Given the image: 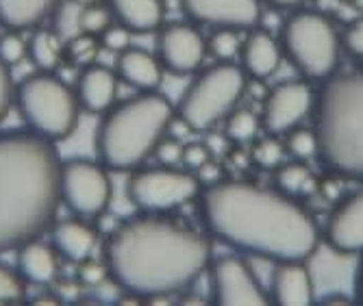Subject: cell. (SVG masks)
Segmentation results:
<instances>
[{
    "mask_svg": "<svg viewBox=\"0 0 363 306\" xmlns=\"http://www.w3.org/2000/svg\"><path fill=\"white\" fill-rule=\"evenodd\" d=\"M205 228L228 248L268 261H307L320 244L313 217L294 198L244 181L201 189Z\"/></svg>",
    "mask_w": 363,
    "mask_h": 306,
    "instance_id": "cell-1",
    "label": "cell"
},
{
    "mask_svg": "<svg viewBox=\"0 0 363 306\" xmlns=\"http://www.w3.org/2000/svg\"><path fill=\"white\" fill-rule=\"evenodd\" d=\"M211 244L203 232L146 213L120 224L107 244V271L130 295L152 300L187 291L203 276Z\"/></svg>",
    "mask_w": 363,
    "mask_h": 306,
    "instance_id": "cell-2",
    "label": "cell"
},
{
    "mask_svg": "<svg viewBox=\"0 0 363 306\" xmlns=\"http://www.w3.org/2000/svg\"><path fill=\"white\" fill-rule=\"evenodd\" d=\"M55 142L28 130L0 132V252L38 239L61 200Z\"/></svg>",
    "mask_w": 363,
    "mask_h": 306,
    "instance_id": "cell-3",
    "label": "cell"
},
{
    "mask_svg": "<svg viewBox=\"0 0 363 306\" xmlns=\"http://www.w3.org/2000/svg\"><path fill=\"white\" fill-rule=\"evenodd\" d=\"M318 159L333 174L363 183V72H333L313 100Z\"/></svg>",
    "mask_w": 363,
    "mask_h": 306,
    "instance_id": "cell-4",
    "label": "cell"
},
{
    "mask_svg": "<svg viewBox=\"0 0 363 306\" xmlns=\"http://www.w3.org/2000/svg\"><path fill=\"white\" fill-rule=\"evenodd\" d=\"M174 109L166 96L142 91L111 109L96 132L98 159L113 172H128L152 157L172 124Z\"/></svg>",
    "mask_w": 363,
    "mask_h": 306,
    "instance_id": "cell-5",
    "label": "cell"
},
{
    "mask_svg": "<svg viewBox=\"0 0 363 306\" xmlns=\"http://www.w3.org/2000/svg\"><path fill=\"white\" fill-rule=\"evenodd\" d=\"M281 50L305 81H324L337 72L342 38L318 11L291 13L281 30Z\"/></svg>",
    "mask_w": 363,
    "mask_h": 306,
    "instance_id": "cell-6",
    "label": "cell"
},
{
    "mask_svg": "<svg viewBox=\"0 0 363 306\" xmlns=\"http://www.w3.org/2000/svg\"><path fill=\"white\" fill-rule=\"evenodd\" d=\"M18 109L33 132L50 142L70 137L79 124V98L77 94L48 70L26 76L18 89Z\"/></svg>",
    "mask_w": 363,
    "mask_h": 306,
    "instance_id": "cell-7",
    "label": "cell"
},
{
    "mask_svg": "<svg viewBox=\"0 0 363 306\" xmlns=\"http://www.w3.org/2000/svg\"><path fill=\"white\" fill-rule=\"evenodd\" d=\"M246 89L242 65L220 61L198 74L179 102V120L189 130H209L238 107Z\"/></svg>",
    "mask_w": 363,
    "mask_h": 306,
    "instance_id": "cell-8",
    "label": "cell"
},
{
    "mask_svg": "<svg viewBox=\"0 0 363 306\" xmlns=\"http://www.w3.org/2000/svg\"><path fill=\"white\" fill-rule=\"evenodd\" d=\"M128 200L144 213H168L201 193V181L189 169L159 165L140 169L128 181Z\"/></svg>",
    "mask_w": 363,
    "mask_h": 306,
    "instance_id": "cell-9",
    "label": "cell"
},
{
    "mask_svg": "<svg viewBox=\"0 0 363 306\" xmlns=\"http://www.w3.org/2000/svg\"><path fill=\"white\" fill-rule=\"evenodd\" d=\"M59 193L68 209L81 217L101 215L111 200V181L103 163L72 159L61 163Z\"/></svg>",
    "mask_w": 363,
    "mask_h": 306,
    "instance_id": "cell-10",
    "label": "cell"
},
{
    "mask_svg": "<svg viewBox=\"0 0 363 306\" xmlns=\"http://www.w3.org/2000/svg\"><path fill=\"white\" fill-rule=\"evenodd\" d=\"M213 300L222 306H266L270 295L242 256H222L211 267Z\"/></svg>",
    "mask_w": 363,
    "mask_h": 306,
    "instance_id": "cell-11",
    "label": "cell"
},
{
    "mask_svg": "<svg viewBox=\"0 0 363 306\" xmlns=\"http://www.w3.org/2000/svg\"><path fill=\"white\" fill-rule=\"evenodd\" d=\"M313 100L315 96L305 79L279 83L263 100L261 126L268 130V135H277V137L285 135L301 126V122L311 113Z\"/></svg>",
    "mask_w": 363,
    "mask_h": 306,
    "instance_id": "cell-12",
    "label": "cell"
},
{
    "mask_svg": "<svg viewBox=\"0 0 363 306\" xmlns=\"http://www.w3.org/2000/svg\"><path fill=\"white\" fill-rule=\"evenodd\" d=\"M207 40L191 24H168L159 33V63L174 74H191L203 65Z\"/></svg>",
    "mask_w": 363,
    "mask_h": 306,
    "instance_id": "cell-13",
    "label": "cell"
},
{
    "mask_svg": "<svg viewBox=\"0 0 363 306\" xmlns=\"http://www.w3.org/2000/svg\"><path fill=\"white\" fill-rule=\"evenodd\" d=\"M185 16L203 26L250 30L261 20V0H181Z\"/></svg>",
    "mask_w": 363,
    "mask_h": 306,
    "instance_id": "cell-14",
    "label": "cell"
},
{
    "mask_svg": "<svg viewBox=\"0 0 363 306\" xmlns=\"http://www.w3.org/2000/svg\"><path fill=\"white\" fill-rule=\"evenodd\" d=\"M322 237L337 254H363V189L346 196L331 211Z\"/></svg>",
    "mask_w": 363,
    "mask_h": 306,
    "instance_id": "cell-15",
    "label": "cell"
},
{
    "mask_svg": "<svg viewBox=\"0 0 363 306\" xmlns=\"http://www.w3.org/2000/svg\"><path fill=\"white\" fill-rule=\"evenodd\" d=\"M270 300L283 306H307L313 302V278L307 261H279L272 271Z\"/></svg>",
    "mask_w": 363,
    "mask_h": 306,
    "instance_id": "cell-16",
    "label": "cell"
},
{
    "mask_svg": "<svg viewBox=\"0 0 363 306\" xmlns=\"http://www.w3.org/2000/svg\"><path fill=\"white\" fill-rule=\"evenodd\" d=\"M281 44L261 28H250L248 38L242 42L240 59L242 70L252 79H268L272 76L281 65Z\"/></svg>",
    "mask_w": 363,
    "mask_h": 306,
    "instance_id": "cell-17",
    "label": "cell"
},
{
    "mask_svg": "<svg viewBox=\"0 0 363 306\" xmlns=\"http://www.w3.org/2000/svg\"><path fill=\"white\" fill-rule=\"evenodd\" d=\"M118 91V76L103 65H85L77 83L79 105L91 113H105L111 109Z\"/></svg>",
    "mask_w": 363,
    "mask_h": 306,
    "instance_id": "cell-18",
    "label": "cell"
},
{
    "mask_svg": "<svg viewBox=\"0 0 363 306\" xmlns=\"http://www.w3.org/2000/svg\"><path fill=\"white\" fill-rule=\"evenodd\" d=\"M118 76L140 91H155L161 83L163 65L146 50L126 48L118 55Z\"/></svg>",
    "mask_w": 363,
    "mask_h": 306,
    "instance_id": "cell-19",
    "label": "cell"
},
{
    "mask_svg": "<svg viewBox=\"0 0 363 306\" xmlns=\"http://www.w3.org/2000/svg\"><path fill=\"white\" fill-rule=\"evenodd\" d=\"M113 18L130 33H150L163 24V0H107Z\"/></svg>",
    "mask_w": 363,
    "mask_h": 306,
    "instance_id": "cell-20",
    "label": "cell"
},
{
    "mask_svg": "<svg viewBox=\"0 0 363 306\" xmlns=\"http://www.w3.org/2000/svg\"><path fill=\"white\" fill-rule=\"evenodd\" d=\"M52 246L68 261L85 263L96 248V232L81 220H65L52 230Z\"/></svg>",
    "mask_w": 363,
    "mask_h": 306,
    "instance_id": "cell-21",
    "label": "cell"
},
{
    "mask_svg": "<svg viewBox=\"0 0 363 306\" xmlns=\"http://www.w3.org/2000/svg\"><path fill=\"white\" fill-rule=\"evenodd\" d=\"M20 276L33 285H48L57 276V254L52 248L40 242H28L18 248Z\"/></svg>",
    "mask_w": 363,
    "mask_h": 306,
    "instance_id": "cell-22",
    "label": "cell"
},
{
    "mask_svg": "<svg viewBox=\"0 0 363 306\" xmlns=\"http://www.w3.org/2000/svg\"><path fill=\"white\" fill-rule=\"evenodd\" d=\"M61 0H0V24L11 30H26L50 18Z\"/></svg>",
    "mask_w": 363,
    "mask_h": 306,
    "instance_id": "cell-23",
    "label": "cell"
},
{
    "mask_svg": "<svg viewBox=\"0 0 363 306\" xmlns=\"http://www.w3.org/2000/svg\"><path fill=\"white\" fill-rule=\"evenodd\" d=\"M83 5L74 3V0H61V3L50 13V30L63 42V46L72 42L74 38L83 35Z\"/></svg>",
    "mask_w": 363,
    "mask_h": 306,
    "instance_id": "cell-24",
    "label": "cell"
},
{
    "mask_svg": "<svg viewBox=\"0 0 363 306\" xmlns=\"http://www.w3.org/2000/svg\"><path fill=\"white\" fill-rule=\"evenodd\" d=\"M63 55V42L55 35L50 28H40L33 33L28 40V57L33 59L40 70H52V67L61 61Z\"/></svg>",
    "mask_w": 363,
    "mask_h": 306,
    "instance_id": "cell-25",
    "label": "cell"
},
{
    "mask_svg": "<svg viewBox=\"0 0 363 306\" xmlns=\"http://www.w3.org/2000/svg\"><path fill=\"white\" fill-rule=\"evenodd\" d=\"M311 169L307 167L305 161H291V163H281L277 169H274V183H277V189L289 198H296L301 196L305 189L311 187Z\"/></svg>",
    "mask_w": 363,
    "mask_h": 306,
    "instance_id": "cell-26",
    "label": "cell"
},
{
    "mask_svg": "<svg viewBox=\"0 0 363 306\" xmlns=\"http://www.w3.org/2000/svg\"><path fill=\"white\" fill-rule=\"evenodd\" d=\"M224 120H226L224 137L230 140L233 144L252 142L259 135V128H261V120L248 109H233Z\"/></svg>",
    "mask_w": 363,
    "mask_h": 306,
    "instance_id": "cell-27",
    "label": "cell"
},
{
    "mask_svg": "<svg viewBox=\"0 0 363 306\" xmlns=\"http://www.w3.org/2000/svg\"><path fill=\"white\" fill-rule=\"evenodd\" d=\"M285 154H287L285 144L277 137V135H268V137L259 140L252 146L250 161L261 169H277L285 161Z\"/></svg>",
    "mask_w": 363,
    "mask_h": 306,
    "instance_id": "cell-28",
    "label": "cell"
},
{
    "mask_svg": "<svg viewBox=\"0 0 363 306\" xmlns=\"http://www.w3.org/2000/svg\"><path fill=\"white\" fill-rule=\"evenodd\" d=\"M238 33L240 30L235 28H213L207 40V50L218 61H233L235 57H240L242 50V40Z\"/></svg>",
    "mask_w": 363,
    "mask_h": 306,
    "instance_id": "cell-29",
    "label": "cell"
},
{
    "mask_svg": "<svg viewBox=\"0 0 363 306\" xmlns=\"http://www.w3.org/2000/svg\"><path fill=\"white\" fill-rule=\"evenodd\" d=\"M285 150L298 161H309L311 157H318V140L311 128L296 126L289 132H285Z\"/></svg>",
    "mask_w": 363,
    "mask_h": 306,
    "instance_id": "cell-30",
    "label": "cell"
},
{
    "mask_svg": "<svg viewBox=\"0 0 363 306\" xmlns=\"http://www.w3.org/2000/svg\"><path fill=\"white\" fill-rule=\"evenodd\" d=\"M111 9L101 5V3H94V5H87L83 7V20H81V26H83V33L85 35H101V33L111 24Z\"/></svg>",
    "mask_w": 363,
    "mask_h": 306,
    "instance_id": "cell-31",
    "label": "cell"
},
{
    "mask_svg": "<svg viewBox=\"0 0 363 306\" xmlns=\"http://www.w3.org/2000/svg\"><path fill=\"white\" fill-rule=\"evenodd\" d=\"M24 298V278L20 271L0 265V304H13Z\"/></svg>",
    "mask_w": 363,
    "mask_h": 306,
    "instance_id": "cell-32",
    "label": "cell"
},
{
    "mask_svg": "<svg viewBox=\"0 0 363 306\" xmlns=\"http://www.w3.org/2000/svg\"><path fill=\"white\" fill-rule=\"evenodd\" d=\"M130 33L126 26H122L120 22L118 24H109L101 35H98V44H101L103 48H107L109 52L113 55H120L124 52L126 48H130Z\"/></svg>",
    "mask_w": 363,
    "mask_h": 306,
    "instance_id": "cell-33",
    "label": "cell"
},
{
    "mask_svg": "<svg viewBox=\"0 0 363 306\" xmlns=\"http://www.w3.org/2000/svg\"><path fill=\"white\" fill-rule=\"evenodd\" d=\"M26 55H28V44L18 35L16 30L0 38V59H3L9 67L20 63Z\"/></svg>",
    "mask_w": 363,
    "mask_h": 306,
    "instance_id": "cell-34",
    "label": "cell"
},
{
    "mask_svg": "<svg viewBox=\"0 0 363 306\" xmlns=\"http://www.w3.org/2000/svg\"><path fill=\"white\" fill-rule=\"evenodd\" d=\"M152 157L161 163V165H170V167H177L183 159V144L179 140H170L163 135L161 142L157 144Z\"/></svg>",
    "mask_w": 363,
    "mask_h": 306,
    "instance_id": "cell-35",
    "label": "cell"
},
{
    "mask_svg": "<svg viewBox=\"0 0 363 306\" xmlns=\"http://www.w3.org/2000/svg\"><path fill=\"white\" fill-rule=\"evenodd\" d=\"M65 48H68L72 61L83 63V65H87L96 57V52H98V44L94 42L91 35H85V33H83V35H79V38H74L72 42L65 44Z\"/></svg>",
    "mask_w": 363,
    "mask_h": 306,
    "instance_id": "cell-36",
    "label": "cell"
},
{
    "mask_svg": "<svg viewBox=\"0 0 363 306\" xmlns=\"http://www.w3.org/2000/svg\"><path fill=\"white\" fill-rule=\"evenodd\" d=\"M16 98V87H13V79L9 72V65L0 59V122L5 120L11 102Z\"/></svg>",
    "mask_w": 363,
    "mask_h": 306,
    "instance_id": "cell-37",
    "label": "cell"
},
{
    "mask_svg": "<svg viewBox=\"0 0 363 306\" xmlns=\"http://www.w3.org/2000/svg\"><path fill=\"white\" fill-rule=\"evenodd\" d=\"M209 159H211V152H209L207 146H203V144H183V159H181V163L185 165V169H189V172L201 169Z\"/></svg>",
    "mask_w": 363,
    "mask_h": 306,
    "instance_id": "cell-38",
    "label": "cell"
},
{
    "mask_svg": "<svg viewBox=\"0 0 363 306\" xmlns=\"http://www.w3.org/2000/svg\"><path fill=\"white\" fill-rule=\"evenodd\" d=\"M342 48H346L352 57L363 59V18L354 20L342 35Z\"/></svg>",
    "mask_w": 363,
    "mask_h": 306,
    "instance_id": "cell-39",
    "label": "cell"
},
{
    "mask_svg": "<svg viewBox=\"0 0 363 306\" xmlns=\"http://www.w3.org/2000/svg\"><path fill=\"white\" fill-rule=\"evenodd\" d=\"M105 269H107V267L87 265V267L83 269V278H85L87 283H101V280L105 278Z\"/></svg>",
    "mask_w": 363,
    "mask_h": 306,
    "instance_id": "cell-40",
    "label": "cell"
},
{
    "mask_svg": "<svg viewBox=\"0 0 363 306\" xmlns=\"http://www.w3.org/2000/svg\"><path fill=\"white\" fill-rule=\"evenodd\" d=\"M354 300L363 304V259L357 267V276H354Z\"/></svg>",
    "mask_w": 363,
    "mask_h": 306,
    "instance_id": "cell-41",
    "label": "cell"
},
{
    "mask_svg": "<svg viewBox=\"0 0 363 306\" xmlns=\"http://www.w3.org/2000/svg\"><path fill=\"white\" fill-rule=\"evenodd\" d=\"M268 5L277 7V9H291V7H298V5H305L307 0H266Z\"/></svg>",
    "mask_w": 363,
    "mask_h": 306,
    "instance_id": "cell-42",
    "label": "cell"
},
{
    "mask_svg": "<svg viewBox=\"0 0 363 306\" xmlns=\"http://www.w3.org/2000/svg\"><path fill=\"white\" fill-rule=\"evenodd\" d=\"M322 304H350V298L344 293H331L322 300Z\"/></svg>",
    "mask_w": 363,
    "mask_h": 306,
    "instance_id": "cell-43",
    "label": "cell"
},
{
    "mask_svg": "<svg viewBox=\"0 0 363 306\" xmlns=\"http://www.w3.org/2000/svg\"><path fill=\"white\" fill-rule=\"evenodd\" d=\"M350 5H352L354 9H361V11H363V0H350Z\"/></svg>",
    "mask_w": 363,
    "mask_h": 306,
    "instance_id": "cell-44",
    "label": "cell"
},
{
    "mask_svg": "<svg viewBox=\"0 0 363 306\" xmlns=\"http://www.w3.org/2000/svg\"><path fill=\"white\" fill-rule=\"evenodd\" d=\"M74 3H79V5H83V7H87V5H94V3H98V0H74Z\"/></svg>",
    "mask_w": 363,
    "mask_h": 306,
    "instance_id": "cell-45",
    "label": "cell"
}]
</instances>
